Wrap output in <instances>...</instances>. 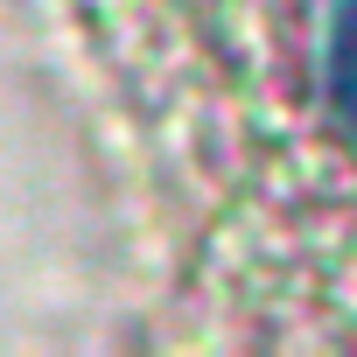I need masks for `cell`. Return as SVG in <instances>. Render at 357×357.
I'll return each instance as SVG.
<instances>
[{"label": "cell", "mask_w": 357, "mask_h": 357, "mask_svg": "<svg viewBox=\"0 0 357 357\" xmlns=\"http://www.w3.org/2000/svg\"><path fill=\"white\" fill-rule=\"evenodd\" d=\"M322 91H329V119H336V133L357 147V0H336V15H329Z\"/></svg>", "instance_id": "cell-1"}]
</instances>
